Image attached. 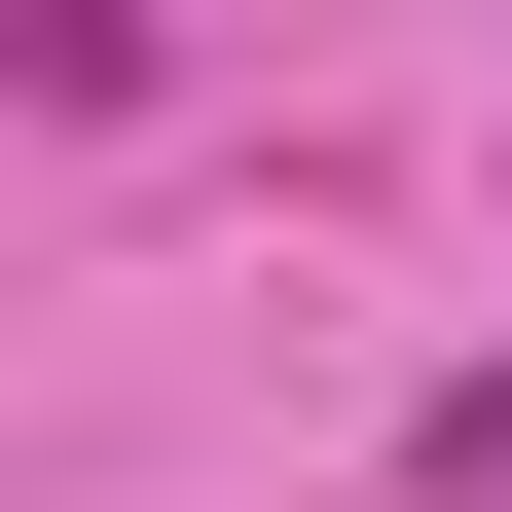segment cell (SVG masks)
Listing matches in <instances>:
<instances>
[{"mask_svg": "<svg viewBox=\"0 0 512 512\" xmlns=\"http://www.w3.org/2000/svg\"><path fill=\"white\" fill-rule=\"evenodd\" d=\"M403 476H439V512H512V366H439V403H403Z\"/></svg>", "mask_w": 512, "mask_h": 512, "instance_id": "1", "label": "cell"}]
</instances>
